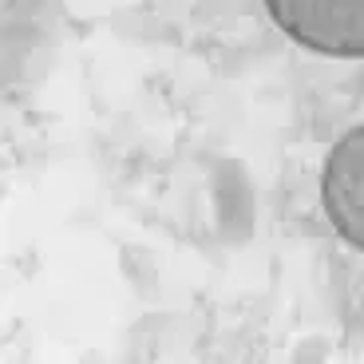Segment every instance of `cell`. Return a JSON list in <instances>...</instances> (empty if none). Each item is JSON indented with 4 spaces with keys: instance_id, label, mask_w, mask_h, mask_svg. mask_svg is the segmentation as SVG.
I'll return each instance as SVG.
<instances>
[{
    "instance_id": "obj_1",
    "label": "cell",
    "mask_w": 364,
    "mask_h": 364,
    "mask_svg": "<svg viewBox=\"0 0 364 364\" xmlns=\"http://www.w3.org/2000/svg\"><path fill=\"white\" fill-rule=\"evenodd\" d=\"M273 24L293 44L333 60L364 55V0H265Z\"/></svg>"
},
{
    "instance_id": "obj_2",
    "label": "cell",
    "mask_w": 364,
    "mask_h": 364,
    "mask_svg": "<svg viewBox=\"0 0 364 364\" xmlns=\"http://www.w3.org/2000/svg\"><path fill=\"white\" fill-rule=\"evenodd\" d=\"M321 202L333 230L364 254V123L333 143L321 171Z\"/></svg>"
}]
</instances>
